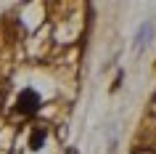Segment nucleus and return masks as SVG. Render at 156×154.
I'll return each instance as SVG.
<instances>
[{"label": "nucleus", "mask_w": 156, "mask_h": 154, "mask_svg": "<svg viewBox=\"0 0 156 154\" xmlns=\"http://www.w3.org/2000/svg\"><path fill=\"white\" fill-rule=\"evenodd\" d=\"M40 104H42L40 93H37V90H32V88H24L21 93H19V98H16V112H19V114H27V117H32L34 112H40Z\"/></svg>", "instance_id": "f257e3e1"}, {"label": "nucleus", "mask_w": 156, "mask_h": 154, "mask_svg": "<svg viewBox=\"0 0 156 154\" xmlns=\"http://www.w3.org/2000/svg\"><path fill=\"white\" fill-rule=\"evenodd\" d=\"M42 144H45V128H34L32 136H29V149L32 152H40Z\"/></svg>", "instance_id": "f03ea898"}]
</instances>
